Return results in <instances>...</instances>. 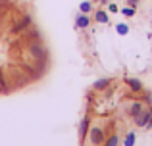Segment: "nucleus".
Here are the masks:
<instances>
[{
    "label": "nucleus",
    "instance_id": "1",
    "mask_svg": "<svg viewBox=\"0 0 152 146\" xmlns=\"http://www.w3.org/2000/svg\"><path fill=\"white\" fill-rule=\"evenodd\" d=\"M27 54H29L31 58H35V60H45V58H48V52H46L45 44H42V42H37V41L27 46Z\"/></svg>",
    "mask_w": 152,
    "mask_h": 146
},
{
    "label": "nucleus",
    "instance_id": "13",
    "mask_svg": "<svg viewBox=\"0 0 152 146\" xmlns=\"http://www.w3.org/2000/svg\"><path fill=\"white\" fill-rule=\"evenodd\" d=\"M79 12L81 14H91L93 12V0H85V2L79 4Z\"/></svg>",
    "mask_w": 152,
    "mask_h": 146
},
{
    "label": "nucleus",
    "instance_id": "18",
    "mask_svg": "<svg viewBox=\"0 0 152 146\" xmlns=\"http://www.w3.org/2000/svg\"><path fill=\"white\" fill-rule=\"evenodd\" d=\"M0 92H8V86H6V81H4L2 73H0Z\"/></svg>",
    "mask_w": 152,
    "mask_h": 146
},
{
    "label": "nucleus",
    "instance_id": "10",
    "mask_svg": "<svg viewBox=\"0 0 152 146\" xmlns=\"http://www.w3.org/2000/svg\"><path fill=\"white\" fill-rule=\"evenodd\" d=\"M25 37L29 38V41H37V42H41V41H42L41 31H39L37 27H31V31H27V33H25Z\"/></svg>",
    "mask_w": 152,
    "mask_h": 146
},
{
    "label": "nucleus",
    "instance_id": "15",
    "mask_svg": "<svg viewBox=\"0 0 152 146\" xmlns=\"http://www.w3.org/2000/svg\"><path fill=\"white\" fill-rule=\"evenodd\" d=\"M115 31H118V35H121V37H125V35H129L131 27L127 25V23H118V25H115Z\"/></svg>",
    "mask_w": 152,
    "mask_h": 146
},
{
    "label": "nucleus",
    "instance_id": "16",
    "mask_svg": "<svg viewBox=\"0 0 152 146\" xmlns=\"http://www.w3.org/2000/svg\"><path fill=\"white\" fill-rule=\"evenodd\" d=\"M121 14L125 15V17H133V15L137 14V8L135 6H125V8H121Z\"/></svg>",
    "mask_w": 152,
    "mask_h": 146
},
{
    "label": "nucleus",
    "instance_id": "8",
    "mask_svg": "<svg viewBox=\"0 0 152 146\" xmlns=\"http://www.w3.org/2000/svg\"><path fill=\"white\" fill-rule=\"evenodd\" d=\"M148 117H150V110H145L142 113H139V115L135 117V125H137V127H145Z\"/></svg>",
    "mask_w": 152,
    "mask_h": 146
},
{
    "label": "nucleus",
    "instance_id": "21",
    "mask_svg": "<svg viewBox=\"0 0 152 146\" xmlns=\"http://www.w3.org/2000/svg\"><path fill=\"white\" fill-rule=\"evenodd\" d=\"M125 2H127V6H135L137 8V4L141 2V0H125Z\"/></svg>",
    "mask_w": 152,
    "mask_h": 146
},
{
    "label": "nucleus",
    "instance_id": "17",
    "mask_svg": "<svg viewBox=\"0 0 152 146\" xmlns=\"http://www.w3.org/2000/svg\"><path fill=\"white\" fill-rule=\"evenodd\" d=\"M142 102H145V106H152V92H145Z\"/></svg>",
    "mask_w": 152,
    "mask_h": 146
},
{
    "label": "nucleus",
    "instance_id": "14",
    "mask_svg": "<svg viewBox=\"0 0 152 146\" xmlns=\"http://www.w3.org/2000/svg\"><path fill=\"white\" fill-rule=\"evenodd\" d=\"M135 140H137V135H135V131H129V133L125 135L123 146H135Z\"/></svg>",
    "mask_w": 152,
    "mask_h": 146
},
{
    "label": "nucleus",
    "instance_id": "22",
    "mask_svg": "<svg viewBox=\"0 0 152 146\" xmlns=\"http://www.w3.org/2000/svg\"><path fill=\"white\" fill-rule=\"evenodd\" d=\"M93 2H100L102 6H104V4H108V2H110V0H93Z\"/></svg>",
    "mask_w": 152,
    "mask_h": 146
},
{
    "label": "nucleus",
    "instance_id": "2",
    "mask_svg": "<svg viewBox=\"0 0 152 146\" xmlns=\"http://www.w3.org/2000/svg\"><path fill=\"white\" fill-rule=\"evenodd\" d=\"M89 140L93 146H102L104 140H106V131L102 127H98V125H93L89 129Z\"/></svg>",
    "mask_w": 152,
    "mask_h": 146
},
{
    "label": "nucleus",
    "instance_id": "20",
    "mask_svg": "<svg viewBox=\"0 0 152 146\" xmlns=\"http://www.w3.org/2000/svg\"><path fill=\"white\" fill-rule=\"evenodd\" d=\"M145 129H152V106H150V117H148V121H146Z\"/></svg>",
    "mask_w": 152,
    "mask_h": 146
},
{
    "label": "nucleus",
    "instance_id": "9",
    "mask_svg": "<svg viewBox=\"0 0 152 146\" xmlns=\"http://www.w3.org/2000/svg\"><path fill=\"white\" fill-rule=\"evenodd\" d=\"M110 83H112V79H108V77L98 79V81L93 85V89H94V90H106L108 86H110Z\"/></svg>",
    "mask_w": 152,
    "mask_h": 146
},
{
    "label": "nucleus",
    "instance_id": "6",
    "mask_svg": "<svg viewBox=\"0 0 152 146\" xmlns=\"http://www.w3.org/2000/svg\"><path fill=\"white\" fill-rule=\"evenodd\" d=\"M89 25H91V15L79 12L77 17H75V27H77V29H89Z\"/></svg>",
    "mask_w": 152,
    "mask_h": 146
},
{
    "label": "nucleus",
    "instance_id": "5",
    "mask_svg": "<svg viewBox=\"0 0 152 146\" xmlns=\"http://www.w3.org/2000/svg\"><path fill=\"white\" fill-rule=\"evenodd\" d=\"M145 110L146 108H145V102H142V100H133V102H131V106H129V115L135 119V117H137L139 113H142Z\"/></svg>",
    "mask_w": 152,
    "mask_h": 146
},
{
    "label": "nucleus",
    "instance_id": "11",
    "mask_svg": "<svg viewBox=\"0 0 152 146\" xmlns=\"http://www.w3.org/2000/svg\"><path fill=\"white\" fill-rule=\"evenodd\" d=\"M94 21H96V23H108V21H110L108 12L106 10H96V12H94Z\"/></svg>",
    "mask_w": 152,
    "mask_h": 146
},
{
    "label": "nucleus",
    "instance_id": "3",
    "mask_svg": "<svg viewBox=\"0 0 152 146\" xmlns=\"http://www.w3.org/2000/svg\"><path fill=\"white\" fill-rule=\"evenodd\" d=\"M89 129H91V115L87 113L85 117L81 119V123H79V140H81V146H85V139L89 137Z\"/></svg>",
    "mask_w": 152,
    "mask_h": 146
},
{
    "label": "nucleus",
    "instance_id": "7",
    "mask_svg": "<svg viewBox=\"0 0 152 146\" xmlns=\"http://www.w3.org/2000/svg\"><path fill=\"white\" fill-rule=\"evenodd\" d=\"M125 83H127V86H129L133 92H141V90H142V81L137 79V77H127Z\"/></svg>",
    "mask_w": 152,
    "mask_h": 146
},
{
    "label": "nucleus",
    "instance_id": "4",
    "mask_svg": "<svg viewBox=\"0 0 152 146\" xmlns=\"http://www.w3.org/2000/svg\"><path fill=\"white\" fill-rule=\"evenodd\" d=\"M31 25H33V17H31V15H23V17H21V19H18V23L12 27V33H14V35L23 33V31L29 29Z\"/></svg>",
    "mask_w": 152,
    "mask_h": 146
},
{
    "label": "nucleus",
    "instance_id": "19",
    "mask_svg": "<svg viewBox=\"0 0 152 146\" xmlns=\"http://www.w3.org/2000/svg\"><path fill=\"white\" fill-rule=\"evenodd\" d=\"M108 12H112V14H115V12H119L118 4H110V2H108Z\"/></svg>",
    "mask_w": 152,
    "mask_h": 146
},
{
    "label": "nucleus",
    "instance_id": "12",
    "mask_svg": "<svg viewBox=\"0 0 152 146\" xmlns=\"http://www.w3.org/2000/svg\"><path fill=\"white\" fill-rule=\"evenodd\" d=\"M102 146H119V135L118 133H112L110 137H106V140H104Z\"/></svg>",
    "mask_w": 152,
    "mask_h": 146
}]
</instances>
